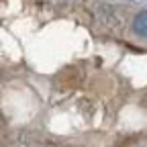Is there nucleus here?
Listing matches in <instances>:
<instances>
[{
	"label": "nucleus",
	"instance_id": "nucleus-1",
	"mask_svg": "<svg viewBox=\"0 0 147 147\" xmlns=\"http://www.w3.org/2000/svg\"><path fill=\"white\" fill-rule=\"evenodd\" d=\"M133 29L137 35L141 37H147V10H141L137 16H135V21H133Z\"/></svg>",
	"mask_w": 147,
	"mask_h": 147
}]
</instances>
